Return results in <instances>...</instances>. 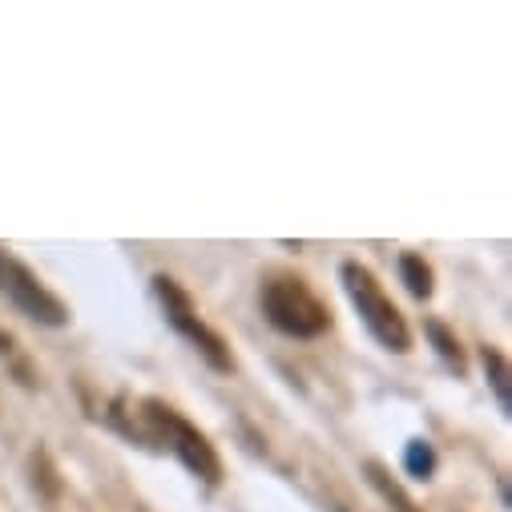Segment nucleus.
Segmentation results:
<instances>
[{"label":"nucleus","mask_w":512,"mask_h":512,"mask_svg":"<svg viewBox=\"0 0 512 512\" xmlns=\"http://www.w3.org/2000/svg\"><path fill=\"white\" fill-rule=\"evenodd\" d=\"M339 279H343V291H347L351 307L359 311L363 327L371 331V339L379 347L396 351V355H408L412 351V327L400 315V307L388 295H383V287L375 283V275L363 263H343L339 267Z\"/></svg>","instance_id":"nucleus-1"},{"label":"nucleus","mask_w":512,"mask_h":512,"mask_svg":"<svg viewBox=\"0 0 512 512\" xmlns=\"http://www.w3.org/2000/svg\"><path fill=\"white\" fill-rule=\"evenodd\" d=\"M263 315L267 323L279 331V335H291V339H319L331 331V311L327 303L303 283V279H267L263 283Z\"/></svg>","instance_id":"nucleus-2"},{"label":"nucleus","mask_w":512,"mask_h":512,"mask_svg":"<svg viewBox=\"0 0 512 512\" xmlns=\"http://www.w3.org/2000/svg\"><path fill=\"white\" fill-rule=\"evenodd\" d=\"M142 420H146V428H138V436L170 444L174 456H178L194 476H202L206 484H222V460H218L214 444H210L186 416H178V412H174L170 404H162V400H146V404H142Z\"/></svg>","instance_id":"nucleus-3"},{"label":"nucleus","mask_w":512,"mask_h":512,"mask_svg":"<svg viewBox=\"0 0 512 512\" xmlns=\"http://www.w3.org/2000/svg\"><path fill=\"white\" fill-rule=\"evenodd\" d=\"M154 295H158V303H162V311H166V323L214 367V371H230L234 367V359H230V347H226V339L210 327V323H202V315H198V307H194V299L170 279V275H154Z\"/></svg>","instance_id":"nucleus-4"},{"label":"nucleus","mask_w":512,"mask_h":512,"mask_svg":"<svg viewBox=\"0 0 512 512\" xmlns=\"http://www.w3.org/2000/svg\"><path fill=\"white\" fill-rule=\"evenodd\" d=\"M0 295H5L25 319H33L41 327H65L69 323V307L9 250H0Z\"/></svg>","instance_id":"nucleus-5"},{"label":"nucleus","mask_w":512,"mask_h":512,"mask_svg":"<svg viewBox=\"0 0 512 512\" xmlns=\"http://www.w3.org/2000/svg\"><path fill=\"white\" fill-rule=\"evenodd\" d=\"M480 363H484L488 388H492V396H496L500 412H504V416H512V367H508L504 351H500V347H492V343H484V347H480Z\"/></svg>","instance_id":"nucleus-6"},{"label":"nucleus","mask_w":512,"mask_h":512,"mask_svg":"<svg viewBox=\"0 0 512 512\" xmlns=\"http://www.w3.org/2000/svg\"><path fill=\"white\" fill-rule=\"evenodd\" d=\"M363 472H367V484L392 504V512H424V508H416V500L404 492V484H400L388 468H383L379 460H367V464H363Z\"/></svg>","instance_id":"nucleus-7"},{"label":"nucleus","mask_w":512,"mask_h":512,"mask_svg":"<svg viewBox=\"0 0 512 512\" xmlns=\"http://www.w3.org/2000/svg\"><path fill=\"white\" fill-rule=\"evenodd\" d=\"M400 283L408 287L412 299H432L436 275H432V267H428L424 254H416V250H404V254H400Z\"/></svg>","instance_id":"nucleus-8"},{"label":"nucleus","mask_w":512,"mask_h":512,"mask_svg":"<svg viewBox=\"0 0 512 512\" xmlns=\"http://www.w3.org/2000/svg\"><path fill=\"white\" fill-rule=\"evenodd\" d=\"M424 335L432 339L436 355H440L456 375H464V371H468V355H464V347H460V339H456V331H452V327H444L440 319H428V323H424Z\"/></svg>","instance_id":"nucleus-9"},{"label":"nucleus","mask_w":512,"mask_h":512,"mask_svg":"<svg viewBox=\"0 0 512 512\" xmlns=\"http://www.w3.org/2000/svg\"><path fill=\"white\" fill-rule=\"evenodd\" d=\"M436 448H432V440H408L404 444V472L412 476V480H432L436 476Z\"/></svg>","instance_id":"nucleus-10"},{"label":"nucleus","mask_w":512,"mask_h":512,"mask_svg":"<svg viewBox=\"0 0 512 512\" xmlns=\"http://www.w3.org/2000/svg\"><path fill=\"white\" fill-rule=\"evenodd\" d=\"M33 464H41V476H33V484L41 480V492H45V500H57L61 484H57V472H53V460H49V452H45V448H37V452H33Z\"/></svg>","instance_id":"nucleus-11"},{"label":"nucleus","mask_w":512,"mask_h":512,"mask_svg":"<svg viewBox=\"0 0 512 512\" xmlns=\"http://www.w3.org/2000/svg\"><path fill=\"white\" fill-rule=\"evenodd\" d=\"M0 355H9V359H13V367H17V379L25 383V388H33V371L21 363V355H17V347H13V339H9V335H0Z\"/></svg>","instance_id":"nucleus-12"}]
</instances>
